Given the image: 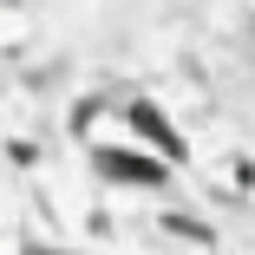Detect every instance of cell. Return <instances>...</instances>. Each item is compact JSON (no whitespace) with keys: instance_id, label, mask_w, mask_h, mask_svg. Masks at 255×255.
<instances>
[{"instance_id":"obj_1","label":"cell","mask_w":255,"mask_h":255,"mask_svg":"<svg viewBox=\"0 0 255 255\" xmlns=\"http://www.w3.org/2000/svg\"><path fill=\"white\" fill-rule=\"evenodd\" d=\"M125 125H131V131H137V137H144L150 150H164L170 164H183V157H190V144H183V137L170 131V118H164L157 105H150V98H131V105H125Z\"/></svg>"},{"instance_id":"obj_2","label":"cell","mask_w":255,"mask_h":255,"mask_svg":"<svg viewBox=\"0 0 255 255\" xmlns=\"http://www.w3.org/2000/svg\"><path fill=\"white\" fill-rule=\"evenodd\" d=\"M98 177H118V183H137V190H157V183H170V170L157 164V157H137V150H98Z\"/></svg>"},{"instance_id":"obj_3","label":"cell","mask_w":255,"mask_h":255,"mask_svg":"<svg viewBox=\"0 0 255 255\" xmlns=\"http://www.w3.org/2000/svg\"><path fill=\"white\" fill-rule=\"evenodd\" d=\"M164 236H183V242H216L210 223H196V216H164Z\"/></svg>"},{"instance_id":"obj_4","label":"cell","mask_w":255,"mask_h":255,"mask_svg":"<svg viewBox=\"0 0 255 255\" xmlns=\"http://www.w3.org/2000/svg\"><path fill=\"white\" fill-rule=\"evenodd\" d=\"M26 255H59V249H39V242H33V249H26Z\"/></svg>"}]
</instances>
